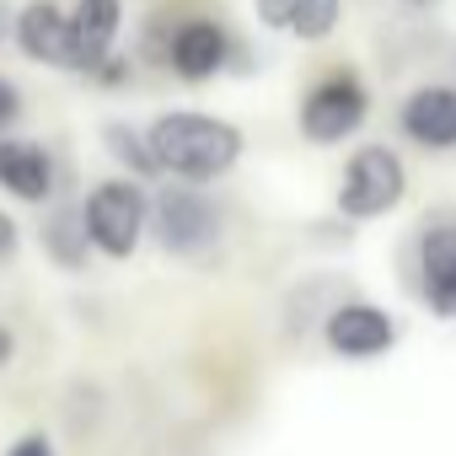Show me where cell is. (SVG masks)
Wrapping results in <instances>:
<instances>
[{"label": "cell", "instance_id": "277c9868", "mask_svg": "<svg viewBox=\"0 0 456 456\" xmlns=\"http://www.w3.org/2000/svg\"><path fill=\"white\" fill-rule=\"evenodd\" d=\"M370 108H376V97H370V81L354 70V65H328V70H317L312 81H306V92L296 97V129H301V140L306 145H344V140H354L365 124H370Z\"/></svg>", "mask_w": 456, "mask_h": 456}, {"label": "cell", "instance_id": "7c38bea8", "mask_svg": "<svg viewBox=\"0 0 456 456\" xmlns=\"http://www.w3.org/2000/svg\"><path fill=\"white\" fill-rule=\"evenodd\" d=\"M124 38V0H70V76H92Z\"/></svg>", "mask_w": 456, "mask_h": 456}, {"label": "cell", "instance_id": "5b68a950", "mask_svg": "<svg viewBox=\"0 0 456 456\" xmlns=\"http://www.w3.org/2000/svg\"><path fill=\"white\" fill-rule=\"evenodd\" d=\"M81 220H86V242H92L97 258L129 264L151 237V188L140 177H129V172L102 177V183L86 188Z\"/></svg>", "mask_w": 456, "mask_h": 456}, {"label": "cell", "instance_id": "4fadbf2b", "mask_svg": "<svg viewBox=\"0 0 456 456\" xmlns=\"http://www.w3.org/2000/svg\"><path fill=\"white\" fill-rule=\"evenodd\" d=\"M38 248H44L49 264H60V269H70V274L86 269L92 242H86L81 204H49V215H44V225H38Z\"/></svg>", "mask_w": 456, "mask_h": 456}, {"label": "cell", "instance_id": "6da1fadb", "mask_svg": "<svg viewBox=\"0 0 456 456\" xmlns=\"http://www.w3.org/2000/svg\"><path fill=\"white\" fill-rule=\"evenodd\" d=\"M145 140H151V156L161 167V177H177V183H220L232 177L242 151H248V134L220 118V113H204V108H167L145 124Z\"/></svg>", "mask_w": 456, "mask_h": 456}, {"label": "cell", "instance_id": "ffe728a7", "mask_svg": "<svg viewBox=\"0 0 456 456\" xmlns=\"http://www.w3.org/2000/svg\"><path fill=\"white\" fill-rule=\"evenodd\" d=\"M12 360H17V333H12L6 322H0V370H6Z\"/></svg>", "mask_w": 456, "mask_h": 456}, {"label": "cell", "instance_id": "ac0fdd59", "mask_svg": "<svg viewBox=\"0 0 456 456\" xmlns=\"http://www.w3.org/2000/svg\"><path fill=\"white\" fill-rule=\"evenodd\" d=\"M17 253H22V225L12 209H0V264H12Z\"/></svg>", "mask_w": 456, "mask_h": 456}, {"label": "cell", "instance_id": "e0dca14e", "mask_svg": "<svg viewBox=\"0 0 456 456\" xmlns=\"http://www.w3.org/2000/svg\"><path fill=\"white\" fill-rule=\"evenodd\" d=\"M22 113H28V97H22V86H17L12 76H0V134H12V129L22 124Z\"/></svg>", "mask_w": 456, "mask_h": 456}, {"label": "cell", "instance_id": "30bf717a", "mask_svg": "<svg viewBox=\"0 0 456 456\" xmlns=\"http://www.w3.org/2000/svg\"><path fill=\"white\" fill-rule=\"evenodd\" d=\"M0 193L17 204H54L60 199V156L44 140L0 134Z\"/></svg>", "mask_w": 456, "mask_h": 456}, {"label": "cell", "instance_id": "3957f363", "mask_svg": "<svg viewBox=\"0 0 456 456\" xmlns=\"http://www.w3.org/2000/svg\"><path fill=\"white\" fill-rule=\"evenodd\" d=\"M151 242L167 258H177V264H209V258H220V248H225V215L204 193V183L161 177V188L151 193Z\"/></svg>", "mask_w": 456, "mask_h": 456}, {"label": "cell", "instance_id": "9a60e30c", "mask_svg": "<svg viewBox=\"0 0 456 456\" xmlns=\"http://www.w3.org/2000/svg\"><path fill=\"white\" fill-rule=\"evenodd\" d=\"M338 28H344V0H296L285 22V33L301 44H328Z\"/></svg>", "mask_w": 456, "mask_h": 456}, {"label": "cell", "instance_id": "9c48e42d", "mask_svg": "<svg viewBox=\"0 0 456 456\" xmlns=\"http://www.w3.org/2000/svg\"><path fill=\"white\" fill-rule=\"evenodd\" d=\"M397 134L429 156L456 151V81H419L397 102Z\"/></svg>", "mask_w": 456, "mask_h": 456}, {"label": "cell", "instance_id": "5bb4252c", "mask_svg": "<svg viewBox=\"0 0 456 456\" xmlns=\"http://www.w3.org/2000/svg\"><path fill=\"white\" fill-rule=\"evenodd\" d=\"M102 151L113 156L118 172H129V177H140V183H161V167H156L151 140H145L140 124H129V118H108V124H102Z\"/></svg>", "mask_w": 456, "mask_h": 456}, {"label": "cell", "instance_id": "2e32d148", "mask_svg": "<svg viewBox=\"0 0 456 456\" xmlns=\"http://www.w3.org/2000/svg\"><path fill=\"white\" fill-rule=\"evenodd\" d=\"M86 81H92V86H102V92H124V86L134 81V60L113 49V54H108V60H102V65H97Z\"/></svg>", "mask_w": 456, "mask_h": 456}, {"label": "cell", "instance_id": "8fae6325", "mask_svg": "<svg viewBox=\"0 0 456 456\" xmlns=\"http://www.w3.org/2000/svg\"><path fill=\"white\" fill-rule=\"evenodd\" d=\"M12 44L33 65L70 70V6H60V0H22L12 12Z\"/></svg>", "mask_w": 456, "mask_h": 456}, {"label": "cell", "instance_id": "44dd1931", "mask_svg": "<svg viewBox=\"0 0 456 456\" xmlns=\"http://www.w3.org/2000/svg\"><path fill=\"white\" fill-rule=\"evenodd\" d=\"M397 6H403V12H435L440 0H397Z\"/></svg>", "mask_w": 456, "mask_h": 456}, {"label": "cell", "instance_id": "d6986e66", "mask_svg": "<svg viewBox=\"0 0 456 456\" xmlns=\"http://www.w3.org/2000/svg\"><path fill=\"white\" fill-rule=\"evenodd\" d=\"M6 456H60V451H54V440H49L44 429H33V435L12 440V451H6Z\"/></svg>", "mask_w": 456, "mask_h": 456}, {"label": "cell", "instance_id": "7a4b0ae2", "mask_svg": "<svg viewBox=\"0 0 456 456\" xmlns=\"http://www.w3.org/2000/svg\"><path fill=\"white\" fill-rule=\"evenodd\" d=\"M145 54L177 76L183 86H209L225 70H253L248 44L209 12H183V17H151L145 22Z\"/></svg>", "mask_w": 456, "mask_h": 456}, {"label": "cell", "instance_id": "52a82bcc", "mask_svg": "<svg viewBox=\"0 0 456 456\" xmlns=\"http://www.w3.org/2000/svg\"><path fill=\"white\" fill-rule=\"evenodd\" d=\"M413 290L419 301L456 322V215H435L413 237Z\"/></svg>", "mask_w": 456, "mask_h": 456}, {"label": "cell", "instance_id": "8992f818", "mask_svg": "<svg viewBox=\"0 0 456 456\" xmlns=\"http://www.w3.org/2000/svg\"><path fill=\"white\" fill-rule=\"evenodd\" d=\"M408 199V161L387 145V140H365L344 156L338 188H333V209L354 225L392 215Z\"/></svg>", "mask_w": 456, "mask_h": 456}, {"label": "cell", "instance_id": "7402d4cb", "mask_svg": "<svg viewBox=\"0 0 456 456\" xmlns=\"http://www.w3.org/2000/svg\"><path fill=\"white\" fill-rule=\"evenodd\" d=\"M0 38H12V12L0 6Z\"/></svg>", "mask_w": 456, "mask_h": 456}, {"label": "cell", "instance_id": "ba28073f", "mask_svg": "<svg viewBox=\"0 0 456 456\" xmlns=\"http://www.w3.org/2000/svg\"><path fill=\"white\" fill-rule=\"evenodd\" d=\"M322 344L338 360H381L397 349V317L376 301H338L322 317Z\"/></svg>", "mask_w": 456, "mask_h": 456}]
</instances>
